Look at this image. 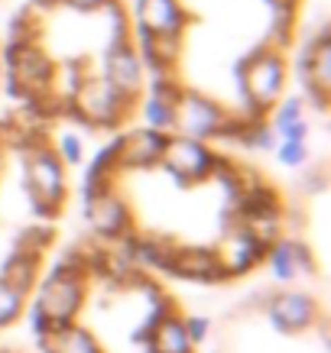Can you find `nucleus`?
Here are the masks:
<instances>
[{"label":"nucleus","mask_w":331,"mask_h":353,"mask_svg":"<svg viewBox=\"0 0 331 353\" xmlns=\"http://www.w3.org/2000/svg\"><path fill=\"white\" fill-rule=\"evenodd\" d=\"M20 314H23V295H17L13 289H7V285L0 282V327L13 324Z\"/></svg>","instance_id":"obj_12"},{"label":"nucleus","mask_w":331,"mask_h":353,"mask_svg":"<svg viewBox=\"0 0 331 353\" xmlns=\"http://www.w3.org/2000/svg\"><path fill=\"white\" fill-rule=\"evenodd\" d=\"M267 314L279 331L299 334V331H305V327L315 324L319 305H315L312 295H305V292H276L267 305Z\"/></svg>","instance_id":"obj_6"},{"label":"nucleus","mask_w":331,"mask_h":353,"mask_svg":"<svg viewBox=\"0 0 331 353\" xmlns=\"http://www.w3.org/2000/svg\"><path fill=\"white\" fill-rule=\"evenodd\" d=\"M169 272L192 282H225V272L218 266L211 246H179L169 263Z\"/></svg>","instance_id":"obj_7"},{"label":"nucleus","mask_w":331,"mask_h":353,"mask_svg":"<svg viewBox=\"0 0 331 353\" xmlns=\"http://www.w3.org/2000/svg\"><path fill=\"white\" fill-rule=\"evenodd\" d=\"M0 282H3L7 289H13L17 295L26 299V292L36 289V282H39V259H30V256H23V253H13V256L3 263Z\"/></svg>","instance_id":"obj_11"},{"label":"nucleus","mask_w":331,"mask_h":353,"mask_svg":"<svg viewBox=\"0 0 331 353\" xmlns=\"http://www.w3.org/2000/svg\"><path fill=\"white\" fill-rule=\"evenodd\" d=\"M43 353H101L97 347L95 334L85 331L82 324H62V327H55L49 337H43Z\"/></svg>","instance_id":"obj_10"},{"label":"nucleus","mask_w":331,"mask_h":353,"mask_svg":"<svg viewBox=\"0 0 331 353\" xmlns=\"http://www.w3.org/2000/svg\"><path fill=\"white\" fill-rule=\"evenodd\" d=\"M214 250V259H218V266L225 272V279H234V276H244L250 269L260 263V259L267 256V246L260 243L247 227H231L225 230V236L218 240Z\"/></svg>","instance_id":"obj_4"},{"label":"nucleus","mask_w":331,"mask_h":353,"mask_svg":"<svg viewBox=\"0 0 331 353\" xmlns=\"http://www.w3.org/2000/svg\"><path fill=\"white\" fill-rule=\"evenodd\" d=\"M150 347L153 353H192L195 343L185 331V321H182L179 314H162L156 327L150 331Z\"/></svg>","instance_id":"obj_9"},{"label":"nucleus","mask_w":331,"mask_h":353,"mask_svg":"<svg viewBox=\"0 0 331 353\" xmlns=\"http://www.w3.org/2000/svg\"><path fill=\"white\" fill-rule=\"evenodd\" d=\"M88 263L82 253H72L65 256L59 266L53 269V276L43 282L39 289V299H36V311L46 314L55 327L62 324H72L75 314L82 311L85 305V295H88Z\"/></svg>","instance_id":"obj_1"},{"label":"nucleus","mask_w":331,"mask_h":353,"mask_svg":"<svg viewBox=\"0 0 331 353\" xmlns=\"http://www.w3.org/2000/svg\"><path fill=\"white\" fill-rule=\"evenodd\" d=\"M182 321H185V331H189L192 343H202L205 337H208V331H211V324H208V318H202V314H192V318H182Z\"/></svg>","instance_id":"obj_13"},{"label":"nucleus","mask_w":331,"mask_h":353,"mask_svg":"<svg viewBox=\"0 0 331 353\" xmlns=\"http://www.w3.org/2000/svg\"><path fill=\"white\" fill-rule=\"evenodd\" d=\"M88 221H91V230L107 240L127 236L133 230V214H130L127 201L114 192V185L88 194Z\"/></svg>","instance_id":"obj_5"},{"label":"nucleus","mask_w":331,"mask_h":353,"mask_svg":"<svg viewBox=\"0 0 331 353\" xmlns=\"http://www.w3.org/2000/svg\"><path fill=\"white\" fill-rule=\"evenodd\" d=\"M267 256H269V263H273L276 279H283V282H292V279L309 276L312 272V256L299 240H276V243L267 250Z\"/></svg>","instance_id":"obj_8"},{"label":"nucleus","mask_w":331,"mask_h":353,"mask_svg":"<svg viewBox=\"0 0 331 353\" xmlns=\"http://www.w3.org/2000/svg\"><path fill=\"white\" fill-rule=\"evenodd\" d=\"M214 159H218V152L208 150L205 139L166 133V146H162V156L156 165L162 172H169L179 185H198V182H208Z\"/></svg>","instance_id":"obj_2"},{"label":"nucleus","mask_w":331,"mask_h":353,"mask_svg":"<svg viewBox=\"0 0 331 353\" xmlns=\"http://www.w3.org/2000/svg\"><path fill=\"white\" fill-rule=\"evenodd\" d=\"M26 192L39 214H55L65 201V169L62 159L49 146H36L26 156Z\"/></svg>","instance_id":"obj_3"}]
</instances>
